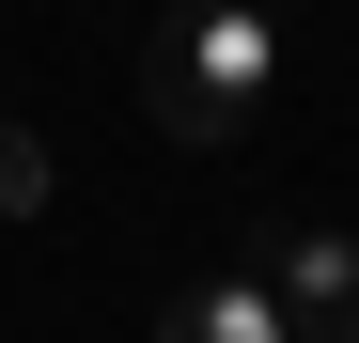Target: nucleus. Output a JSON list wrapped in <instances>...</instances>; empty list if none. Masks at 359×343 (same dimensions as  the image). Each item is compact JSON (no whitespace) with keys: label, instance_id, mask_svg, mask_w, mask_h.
Listing matches in <instances>:
<instances>
[{"label":"nucleus","instance_id":"obj_4","mask_svg":"<svg viewBox=\"0 0 359 343\" xmlns=\"http://www.w3.org/2000/svg\"><path fill=\"white\" fill-rule=\"evenodd\" d=\"M47 203V141H16V125H0V218H32Z\"/></svg>","mask_w":359,"mask_h":343},{"label":"nucleus","instance_id":"obj_1","mask_svg":"<svg viewBox=\"0 0 359 343\" xmlns=\"http://www.w3.org/2000/svg\"><path fill=\"white\" fill-rule=\"evenodd\" d=\"M266 94H281V31H266V0H172V16L141 31V109H156L188 156L250 141Z\"/></svg>","mask_w":359,"mask_h":343},{"label":"nucleus","instance_id":"obj_3","mask_svg":"<svg viewBox=\"0 0 359 343\" xmlns=\"http://www.w3.org/2000/svg\"><path fill=\"white\" fill-rule=\"evenodd\" d=\"M156 343H297V328L266 297V265H234V281H188V297L156 312Z\"/></svg>","mask_w":359,"mask_h":343},{"label":"nucleus","instance_id":"obj_2","mask_svg":"<svg viewBox=\"0 0 359 343\" xmlns=\"http://www.w3.org/2000/svg\"><path fill=\"white\" fill-rule=\"evenodd\" d=\"M250 265H266V297H281L297 343H359V234H266Z\"/></svg>","mask_w":359,"mask_h":343}]
</instances>
